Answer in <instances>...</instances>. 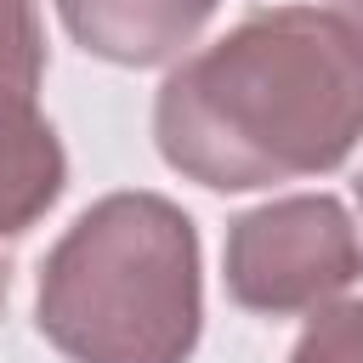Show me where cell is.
<instances>
[{"label": "cell", "instance_id": "30bf717a", "mask_svg": "<svg viewBox=\"0 0 363 363\" xmlns=\"http://www.w3.org/2000/svg\"><path fill=\"white\" fill-rule=\"evenodd\" d=\"M357 204H363V176H357Z\"/></svg>", "mask_w": 363, "mask_h": 363}, {"label": "cell", "instance_id": "9c48e42d", "mask_svg": "<svg viewBox=\"0 0 363 363\" xmlns=\"http://www.w3.org/2000/svg\"><path fill=\"white\" fill-rule=\"evenodd\" d=\"M0 306H6V272H0Z\"/></svg>", "mask_w": 363, "mask_h": 363}, {"label": "cell", "instance_id": "ba28073f", "mask_svg": "<svg viewBox=\"0 0 363 363\" xmlns=\"http://www.w3.org/2000/svg\"><path fill=\"white\" fill-rule=\"evenodd\" d=\"M335 11H340V17L357 28V40H363V0H335Z\"/></svg>", "mask_w": 363, "mask_h": 363}, {"label": "cell", "instance_id": "52a82bcc", "mask_svg": "<svg viewBox=\"0 0 363 363\" xmlns=\"http://www.w3.org/2000/svg\"><path fill=\"white\" fill-rule=\"evenodd\" d=\"M289 363H363V301H335V306H323V312L301 329Z\"/></svg>", "mask_w": 363, "mask_h": 363}, {"label": "cell", "instance_id": "3957f363", "mask_svg": "<svg viewBox=\"0 0 363 363\" xmlns=\"http://www.w3.org/2000/svg\"><path fill=\"white\" fill-rule=\"evenodd\" d=\"M227 295L261 318H295L335 306L363 278V238L340 199L295 193L244 210L221 250Z\"/></svg>", "mask_w": 363, "mask_h": 363}, {"label": "cell", "instance_id": "277c9868", "mask_svg": "<svg viewBox=\"0 0 363 363\" xmlns=\"http://www.w3.org/2000/svg\"><path fill=\"white\" fill-rule=\"evenodd\" d=\"M57 17L91 57L119 68H159L204 34L216 0H57Z\"/></svg>", "mask_w": 363, "mask_h": 363}, {"label": "cell", "instance_id": "5b68a950", "mask_svg": "<svg viewBox=\"0 0 363 363\" xmlns=\"http://www.w3.org/2000/svg\"><path fill=\"white\" fill-rule=\"evenodd\" d=\"M68 187V153L23 91H0V238H23Z\"/></svg>", "mask_w": 363, "mask_h": 363}, {"label": "cell", "instance_id": "8992f818", "mask_svg": "<svg viewBox=\"0 0 363 363\" xmlns=\"http://www.w3.org/2000/svg\"><path fill=\"white\" fill-rule=\"evenodd\" d=\"M45 79V28L34 0H0V91L34 96Z\"/></svg>", "mask_w": 363, "mask_h": 363}, {"label": "cell", "instance_id": "7a4b0ae2", "mask_svg": "<svg viewBox=\"0 0 363 363\" xmlns=\"http://www.w3.org/2000/svg\"><path fill=\"white\" fill-rule=\"evenodd\" d=\"M34 323L68 363H187L204 329L187 210L159 193L96 199L40 261Z\"/></svg>", "mask_w": 363, "mask_h": 363}, {"label": "cell", "instance_id": "6da1fadb", "mask_svg": "<svg viewBox=\"0 0 363 363\" xmlns=\"http://www.w3.org/2000/svg\"><path fill=\"white\" fill-rule=\"evenodd\" d=\"M170 170L210 193L323 176L363 142V40L340 11L272 6L193 51L153 102Z\"/></svg>", "mask_w": 363, "mask_h": 363}]
</instances>
